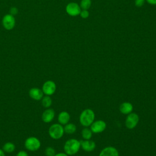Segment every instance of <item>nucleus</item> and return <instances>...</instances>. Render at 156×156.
Masks as SVG:
<instances>
[{
  "instance_id": "f257e3e1",
  "label": "nucleus",
  "mask_w": 156,
  "mask_h": 156,
  "mask_svg": "<svg viewBox=\"0 0 156 156\" xmlns=\"http://www.w3.org/2000/svg\"><path fill=\"white\" fill-rule=\"evenodd\" d=\"M80 141L71 138L68 140L64 144L63 149L65 153H66L68 155H75L80 149Z\"/></svg>"
},
{
  "instance_id": "f03ea898",
  "label": "nucleus",
  "mask_w": 156,
  "mask_h": 156,
  "mask_svg": "<svg viewBox=\"0 0 156 156\" xmlns=\"http://www.w3.org/2000/svg\"><path fill=\"white\" fill-rule=\"evenodd\" d=\"M95 118L94 112L90 108H87L82 112L79 116L80 123L84 127L90 126Z\"/></svg>"
},
{
  "instance_id": "7ed1b4c3",
  "label": "nucleus",
  "mask_w": 156,
  "mask_h": 156,
  "mask_svg": "<svg viewBox=\"0 0 156 156\" xmlns=\"http://www.w3.org/2000/svg\"><path fill=\"white\" fill-rule=\"evenodd\" d=\"M48 133L52 139L58 140L63 136L65 132L63 126L59 123H55L49 127Z\"/></svg>"
},
{
  "instance_id": "20e7f679",
  "label": "nucleus",
  "mask_w": 156,
  "mask_h": 156,
  "mask_svg": "<svg viewBox=\"0 0 156 156\" xmlns=\"http://www.w3.org/2000/svg\"><path fill=\"white\" fill-rule=\"evenodd\" d=\"M24 146L29 151H38L41 147L40 140L35 136H29L24 141Z\"/></svg>"
},
{
  "instance_id": "39448f33",
  "label": "nucleus",
  "mask_w": 156,
  "mask_h": 156,
  "mask_svg": "<svg viewBox=\"0 0 156 156\" xmlns=\"http://www.w3.org/2000/svg\"><path fill=\"white\" fill-rule=\"evenodd\" d=\"M139 122V116L135 113H129L125 121V124L127 129H133L135 128Z\"/></svg>"
},
{
  "instance_id": "423d86ee",
  "label": "nucleus",
  "mask_w": 156,
  "mask_h": 156,
  "mask_svg": "<svg viewBox=\"0 0 156 156\" xmlns=\"http://www.w3.org/2000/svg\"><path fill=\"white\" fill-rule=\"evenodd\" d=\"M44 94L51 96L52 95L56 90V84L55 83L51 80H46L43 85L41 88Z\"/></svg>"
},
{
  "instance_id": "0eeeda50",
  "label": "nucleus",
  "mask_w": 156,
  "mask_h": 156,
  "mask_svg": "<svg viewBox=\"0 0 156 156\" xmlns=\"http://www.w3.org/2000/svg\"><path fill=\"white\" fill-rule=\"evenodd\" d=\"M2 23L3 27L6 30H12L15 26V18L14 16L10 13L7 14L4 16L2 20Z\"/></svg>"
},
{
  "instance_id": "6e6552de",
  "label": "nucleus",
  "mask_w": 156,
  "mask_h": 156,
  "mask_svg": "<svg viewBox=\"0 0 156 156\" xmlns=\"http://www.w3.org/2000/svg\"><path fill=\"white\" fill-rule=\"evenodd\" d=\"M107 124L103 120H97L94 121L90 126V129L93 133H98L102 132L106 129Z\"/></svg>"
},
{
  "instance_id": "1a4fd4ad",
  "label": "nucleus",
  "mask_w": 156,
  "mask_h": 156,
  "mask_svg": "<svg viewBox=\"0 0 156 156\" xmlns=\"http://www.w3.org/2000/svg\"><path fill=\"white\" fill-rule=\"evenodd\" d=\"M66 12L68 15L74 16L79 15L81 11L80 6L77 3L70 2L66 7Z\"/></svg>"
},
{
  "instance_id": "9d476101",
  "label": "nucleus",
  "mask_w": 156,
  "mask_h": 156,
  "mask_svg": "<svg viewBox=\"0 0 156 156\" xmlns=\"http://www.w3.org/2000/svg\"><path fill=\"white\" fill-rule=\"evenodd\" d=\"M29 95L32 99L35 101H40L43 97L44 93L41 89L37 87H34L29 90Z\"/></svg>"
},
{
  "instance_id": "9b49d317",
  "label": "nucleus",
  "mask_w": 156,
  "mask_h": 156,
  "mask_svg": "<svg viewBox=\"0 0 156 156\" xmlns=\"http://www.w3.org/2000/svg\"><path fill=\"white\" fill-rule=\"evenodd\" d=\"M55 117V112L52 108H48L42 113L41 119L44 122H51Z\"/></svg>"
},
{
  "instance_id": "f8f14e48",
  "label": "nucleus",
  "mask_w": 156,
  "mask_h": 156,
  "mask_svg": "<svg viewBox=\"0 0 156 156\" xmlns=\"http://www.w3.org/2000/svg\"><path fill=\"white\" fill-rule=\"evenodd\" d=\"M80 147L82 149L87 152H91L96 147V143L94 141L90 140H84L80 141Z\"/></svg>"
},
{
  "instance_id": "ddd939ff",
  "label": "nucleus",
  "mask_w": 156,
  "mask_h": 156,
  "mask_svg": "<svg viewBox=\"0 0 156 156\" xmlns=\"http://www.w3.org/2000/svg\"><path fill=\"white\" fill-rule=\"evenodd\" d=\"M99 156H119V153L115 147L108 146L101 151Z\"/></svg>"
},
{
  "instance_id": "4468645a",
  "label": "nucleus",
  "mask_w": 156,
  "mask_h": 156,
  "mask_svg": "<svg viewBox=\"0 0 156 156\" xmlns=\"http://www.w3.org/2000/svg\"><path fill=\"white\" fill-rule=\"evenodd\" d=\"M133 110V105L130 102H124L119 106V111L124 115H129Z\"/></svg>"
},
{
  "instance_id": "2eb2a0df",
  "label": "nucleus",
  "mask_w": 156,
  "mask_h": 156,
  "mask_svg": "<svg viewBox=\"0 0 156 156\" xmlns=\"http://www.w3.org/2000/svg\"><path fill=\"white\" fill-rule=\"evenodd\" d=\"M70 119V115L69 113L65 111L61 112L58 115V121L61 125H65L68 124Z\"/></svg>"
},
{
  "instance_id": "dca6fc26",
  "label": "nucleus",
  "mask_w": 156,
  "mask_h": 156,
  "mask_svg": "<svg viewBox=\"0 0 156 156\" xmlns=\"http://www.w3.org/2000/svg\"><path fill=\"white\" fill-rule=\"evenodd\" d=\"M64 132L67 134H73L76 131V126L73 123H68L65 125Z\"/></svg>"
},
{
  "instance_id": "f3484780",
  "label": "nucleus",
  "mask_w": 156,
  "mask_h": 156,
  "mask_svg": "<svg viewBox=\"0 0 156 156\" xmlns=\"http://www.w3.org/2000/svg\"><path fill=\"white\" fill-rule=\"evenodd\" d=\"M2 149L4 151V152L12 153L15 149V145L12 142H7L3 145Z\"/></svg>"
},
{
  "instance_id": "a211bd4d",
  "label": "nucleus",
  "mask_w": 156,
  "mask_h": 156,
  "mask_svg": "<svg viewBox=\"0 0 156 156\" xmlns=\"http://www.w3.org/2000/svg\"><path fill=\"white\" fill-rule=\"evenodd\" d=\"M41 101V104H42L43 107H44V108H49L52 103L51 98L50 97V96H48V95L43 96V97L42 98Z\"/></svg>"
},
{
  "instance_id": "6ab92c4d",
  "label": "nucleus",
  "mask_w": 156,
  "mask_h": 156,
  "mask_svg": "<svg viewBox=\"0 0 156 156\" xmlns=\"http://www.w3.org/2000/svg\"><path fill=\"white\" fill-rule=\"evenodd\" d=\"M92 133L90 129L85 127L82 130V136L84 140H90L92 137Z\"/></svg>"
},
{
  "instance_id": "aec40b11",
  "label": "nucleus",
  "mask_w": 156,
  "mask_h": 156,
  "mask_svg": "<svg viewBox=\"0 0 156 156\" xmlns=\"http://www.w3.org/2000/svg\"><path fill=\"white\" fill-rule=\"evenodd\" d=\"M91 0H82L80 2V7L83 10H87L91 6Z\"/></svg>"
},
{
  "instance_id": "412c9836",
  "label": "nucleus",
  "mask_w": 156,
  "mask_h": 156,
  "mask_svg": "<svg viewBox=\"0 0 156 156\" xmlns=\"http://www.w3.org/2000/svg\"><path fill=\"white\" fill-rule=\"evenodd\" d=\"M45 155L46 156H54L55 155V151L54 147L49 146L45 149Z\"/></svg>"
},
{
  "instance_id": "4be33fe9",
  "label": "nucleus",
  "mask_w": 156,
  "mask_h": 156,
  "mask_svg": "<svg viewBox=\"0 0 156 156\" xmlns=\"http://www.w3.org/2000/svg\"><path fill=\"white\" fill-rule=\"evenodd\" d=\"M79 15L82 18H87L89 16V12L87 10H83L80 12Z\"/></svg>"
},
{
  "instance_id": "5701e85b",
  "label": "nucleus",
  "mask_w": 156,
  "mask_h": 156,
  "mask_svg": "<svg viewBox=\"0 0 156 156\" xmlns=\"http://www.w3.org/2000/svg\"><path fill=\"white\" fill-rule=\"evenodd\" d=\"M144 1L145 0H135V4L137 7H141L144 4Z\"/></svg>"
},
{
  "instance_id": "b1692460",
  "label": "nucleus",
  "mask_w": 156,
  "mask_h": 156,
  "mask_svg": "<svg viewBox=\"0 0 156 156\" xmlns=\"http://www.w3.org/2000/svg\"><path fill=\"white\" fill-rule=\"evenodd\" d=\"M16 156H29V155L27 152L24 151H20L16 154Z\"/></svg>"
},
{
  "instance_id": "393cba45",
  "label": "nucleus",
  "mask_w": 156,
  "mask_h": 156,
  "mask_svg": "<svg viewBox=\"0 0 156 156\" xmlns=\"http://www.w3.org/2000/svg\"><path fill=\"white\" fill-rule=\"evenodd\" d=\"M18 13V9L15 7H12L10 9V14L13 15H16Z\"/></svg>"
},
{
  "instance_id": "a878e982",
  "label": "nucleus",
  "mask_w": 156,
  "mask_h": 156,
  "mask_svg": "<svg viewBox=\"0 0 156 156\" xmlns=\"http://www.w3.org/2000/svg\"><path fill=\"white\" fill-rule=\"evenodd\" d=\"M54 156H69L68 155H67L66 153H63V152H59L57 154H55V155Z\"/></svg>"
},
{
  "instance_id": "bb28decb",
  "label": "nucleus",
  "mask_w": 156,
  "mask_h": 156,
  "mask_svg": "<svg viewBox=\"0 0 156 156\" xmlns=\"http://www.w3.org/2000/svg\"><path fill=\"white\" fill-rule=\"evenodd\" d=\"M149 4L152 5H156V0H146Z\"/></svg>"
},
{
  "instance_id": "cd10ccee",
  "label": "nucleus",
  "mask_w": 156,
  "mask_h": 156,
  "mask_svg": "<svg viewBox=\"0 0 156 156\" xmlns=\"http://www.w3.org/2000/svg\"><path fill=\"white\" fill-rule=\"evenodd\" d=\"M0 156H5L4 151L1 149H0Z\"/></svg>"
}]
</instances>
